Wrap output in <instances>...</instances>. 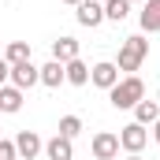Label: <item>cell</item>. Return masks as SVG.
<instances>
[{"mask_svg":"<svg viewBox=\"0 0 160 160\" xmlns=\"http://www.w3.org/2000/svg\"><path fill=\"white\" fill-rule=\"evenodd\" d=\"M145 97V82L138 78V75H127V78H119L112 89H108V101H112V108H134L138 101Z\"/></svg>","mask_w":160,"mask_h":160,"instance_id":"1","label":"cell"},{"mask_svg":"<svg viewBox=\"0 0 160 160\" xmlns=\"http://www.w3.org/2000/svg\"><path fill=\"white\" fill-rule=\"evenodd\" d=\"M145 56H149V41L142 38V34H134V38H127L119 45V71H138L142 63H145Z\"/></svg>","mask_w":160,"mask_h":160,"instance_id":"2","label":"cell"},{"mask_svg":"<svg viewBox=\"0 0 160 160\" xmlns=\"http://www.w3.org/2000/svg\"><path fill=\"white\" fill-rule=\"evenodd\" d=\"M8 78H11V86H15V89H30V86H38V82H41V67H34V60L11 63Z\"/></svg>","mask_w":160,"mask_h":160,"instance_id":"3","label":"cell"},{"mask_svg":"<svg viewBox=\"0 0 160 160\" xmlns=\"http://www.w3.org/2000/svg\"><path fill=\"white\" fill-rule=\"evenodd\" d=\"M149 145V130L142 127V123H127L119 130V149H127V153H142Z\"/></svg>","mask_w":160,"mask_h":160,"instance_id":"4","label":"cell"},{"mask_svg":"<svg viewBox=\"0 0 160 160\" xmlns=\"http://www.w3.org/2000/svg\"><path fill=\"white\" fill-rule=\"evenodd\" d=\"M89 149H93V160H116V157H119V134H112V130H97Z\"/></svg>","mask_w":160,"mask_h":160,"instance_id":"5","label":"cell"},{"mask_svg":"<svg viewBox=\"0 0 160 160\" xmlns=\"http://www.w3.org/2000/svg\"><path fill=\"white\" fill-rule=\"evenodd\" d=\"M89 82H93V86H101V89H112V86L119 82V67H116L112 60H101V63H93V67H89Z\"/></svg>","mask_w":160,"mask_h":160,"instance_id":"6","label":"cell"},{"mask_svg":"<svg viewBox=\"0 0 160 160\" xmlns=\"http://www.w3.org/2000/svg\"><path fill=\"white\" fill-rule=\"evenodd\" d=\"M41 149H45V142H41L34 130H19L15 134V153H19V160H34Z\"/></svg>","mask_w":160,"mask_h":160,"instance_id":"7","label":"cell"},{"mask_svg":"<svg viewBox=\"0 0 160 160\" xmlns=\"http://www.w3.org/2000/svg\"><path fill=\"white\" fill-rule=\"evenodd\" d=\"M75 19H78L82 26H101L104 22V4H97V0H82L78 4V11H75Z\"/></svg>","mask_w":160,"mask_h":160,"instance_id":"8","label":"cell"},{"mask_svg":"<svg viewBox=\"0 0 160 160\" xmlns=\"http://www.w3.org/2000/svg\"><path fill=\"white\" fill-rule=\"evenodd\" d=\"M45 157H48V160H71V157H75V145H71V138L56 134L52 142H45Z\"/></svg>","mask_w":160,"mask_h":160,"instance_id":"9","label":"cell"},{"mask_svg":"<svg viewBox=\"0 0 160 160\" xmlns=\"http://www.w3.org/2000/svg\"><path fill=\"white\" fill-rule=\"evenodd\" d=\"M138 22H142V30H145V34H157V30H160V0H145V8H142Z\"/></svg>","mask_w":160,"mask_h":160,"instance_id":"10","label":"cell"},{"mask_svg":"<svg viewBox=\"0 0 160 160\" xmlns=\"http://www.w3.org/2000/svg\"><path fill=\"white\" fill-rule=\"evenodd\" d=\"M52 60H60V63L78 60V41H75V38H60V41H52Z\"/></svg>","mask_w":160,"mask_h":160,"instance_id":"11","label":"cell"},{"mask_svg":"<svg viewBox=\"0 0 160 160\" xmlns=\"http://www.w3.org/2000/svg\"><path fill=\"white\" fill-rule=\"evenodd\" d=\"M157 119H160V104H157V101H145V97H142V101L134 104V123L149 127V123H157Z\"/></svg>","mask_w":160,"mask_h":160,"instance_id":"12","label":"cell"},{"mask_svg":"<svg viewBox=\"0 0 160 160\" xmlns=\"http://www.w3.org/2000/svg\"><path fill=\"white\" fill-rule=\"evenodd\" d=\"M19 108H22V89L0 86V112H19Z\"/></svg>","mask_w":160,"mask_h":160,"instance_id":"13","label":"cell"},{"mask_svg":"<svg viewBox=\"0 0 160 160\" xmlns=\"http://www.w3.org/2000/svg\"><path fill=\"white\" fill-rule=\"evenodd\" d=\"M41 82H45V86H52V89H56L60 82H67V75H63V63H60V60H48V63L41 67Z\"/></svg>","mask_w":160,"mask_h":160,"instance_id":"14","label":"cell"},{"mask_svg":"<svg viewBox=\"0 0 160 160\" xmlns=\"http://www.w3.org/2000/svg\"><path fill=\"white\" fill-rule=\"evenodd\" d=\"M63 75H67L71 86H86V82H89V67H86L82 60H71V63H63Z\"/></svg>","mask_w":160,"mask_h":160,"instance_id":"15","label":"cell"},{"mask_svg":"<svg viewBox=\"0 0 160 160\" xmlns=\"http://www.w3.org/2000/svg\"><path fill=\"white\" fill-rule=\"evenodd\" d=\"M127 15H130V0H104V19L123 22Z\"/></svg>","mask_w":160,"mask_h":160,"instance_id":"16","label":"cell"},{"mask_svg":"<svg viewBox=\"0 0 160 160\" xmlns=\"http://www.w3.org/2000/svg\"><path fill=\"white\" fill-rule=\"evenodd\" d=\"M4 60H8V63H22V60H30V45H26V41H11L8 52H4Z\"/></svg>","mask_w":160,"mask_h":160,"instance_id":"17","label":"cell"},{"mask_svg":"<svg viewBox=\"0 0 160 160\" xmlns=\"http://www.w3.org/2000/svg\"><path fill=\"white\" fill-rule=\"evenodd\" d=\"M60 134L75 142V138L82 134V119H78V116H63V119H60Z\"/></svg>","mask_w":160,"mask_h":160,"instance_id":"18","label":"cell"},{"mask_svg":"<svg viewBox=\"0 0 160 160\" xmlns=\"http://www.w3.org/2000/svg\"><path fill=\"white\" fill-rule=\"evenodd\" d=\"M0 160H19V153H15V142L0 138Z\"/></svg>","mask_w":160,"mask_h":160,"instance_id":"19","label":"cell"},{"mask_svg":"<svg viewBox=\"0 0 160 160\" xmlns=\"http://www.w3.org/2000/svg\"><path fill=\"white\" fill-rule=\"evenodd\" d=\"M8 71H11V63H8V60H0V86L8 82Z\"/></svg>","mask_w":160,"mask_h":160,"instance_id":"20","label":"cell"},{"mask_svg":"<svg viewBox=\"0 0 160 160\" xmlns=\"http://www.w3.org/2000/svg\"><path fill=\"white\" fill-rule=\"evenodd\" d=\"M153 127H157V130H153V138H157V142H160V119H157V123H153Z\"/></svg>","mask_w":160,"mask_h":160,"instance_id":"21","label":"cell"},{"mask_svg":"<svg viewBox=\"0 0 160 160\" xmlns=\"http://www.w3.org/2000/svg\"><path fill=\"white\" fill-rule=\"evenodd\" d=\"M63 4H75V8H78V4H82V0H63Z\"/></svg>","mask_w":160,"mask_h":160,"instance_id":"22","label":"cell"},{"mask_svg":"<svg viewBox=\"0 0 160 160\" xmlns=\"http://www.w3.org/2000/svg\"><path fill=\"white\" fill-rule=\"evenodd\" d=\"M127 160H142V157H138V153H130V157H127Z\"/></svg>","mask_w":160,"mask_h":160,"instance_id":"23","label":"cell"},{"mask_svg":"<svg viewBox=\"0 0 160 160\" xmlns=\"http://www.w3.org/2000/svg\"><path fill=\"white\" fill-rule=\"evenodd\" d=\"M157 104H160V89H157Z\"/></svg>","mask_w":160,"mask_h":160,"instance_id":"24","label":"cell"},{"mask_svg":"<svg viewBox=\"0 0 160 160\" xmlns=\"http://www.w3.org/2000/svg\"><path fill=\"white\" fill-rule=\"evenodd\" d=\"M130 4H138V0H130Z\"/></svg>","mask_w":160,"mask_h":160,"instance_id":"25","label":"cell"}]
</instances>
